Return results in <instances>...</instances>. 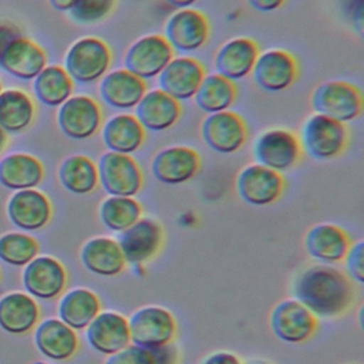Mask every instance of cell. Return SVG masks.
I'll list each match as a JSON object with an SVG mask.
<instances>
[{
  "label": "cell",
  "mask_w": 364,
  "mask_h": 364,
  "mask_svg": "<svg viewBox=\"0 0 364 364\" xmlns=\"http://www.w3.org/2000/svg\"><path fill=\"white\" fill-rule=\"evenodd\" d=\"M293 293L297 301L321 318L343 314L354 300V287L348 276L327 264L304 269L293 284Z\"/></svg>",
  "instance_id": "1"
},
{
  "label": "cell",
  "mask_w": 364,
  "mask_h": 364,
  "mask_svg": "<svg viewBox=\"0 0 364 364\" xmlns=\"http://www.w3.org/2000/svg\"><path fill=\"white\" fill-rule=\"evenodd\" d=\"M111 58L112 54L105 41L97 37H82L68 48L64 70L71 80L80 84H91L105 75Z\"/></svg>",
  "instance_id": "2"
},
{
  "label": "cell",
  "mask_w": 364,
  "mask_h": 364,
  "mask_svg": "<svg viewBox=\"0 0 364 364\" xmlns=\"http://www.w3.org/2000/svg\"><path fill=\"white\" fill-rule=\"evenodd\" d=\"M311 107L316 114L338 122H348L363 112V97L357 87L347 81L331 80L320 84L311 94Z\"/></svg>",
  "instance_id": "3"
},
{
  "label": "cell",
  "mask_w": 364,
  "mask_h": 364,
  "mask_svg": "<svg viewBox=\"0 0 364 364\" xmlns=\"http://www.w3.org/2000/svg\"><path fill=\"white\" fill-rule=\"evenodd\" d=\"M348 132L343 122L321 114L309 117L301 129V144L309 156L327 161L338 156L347 145Z\"/></svg>",
  "instance_id": "4"
},
{
  "label": "cell",
  "mask_w": 364,
  "mask_h": 364,
  "mask_svg": "<svg viewBox=\"0 0 364 364\" xmlns=\"http://www.w3.org/2000/svg\"><path fill=\"white\" fill-rule=\"evenodd\" d=\"M131 343L141 347H161L172 343L176 334L173 314L161 306H145L128 318Z\"/></svg>",
  "instance_id": "5"
},
{
  "label": "cell",
  "mask_w": 364,
  "mask_h": 364,
  "mask_svg": "<svg viewBox=\"0 0 364 364\" xmlns=\"http://www.w3.org/2000/svg\"><path fill=\"white\" fill-rule=\"evenodd\" d=\"M98 183L109 196H134L144 183V176L136 161L127 154L104 152L97 165Z\"/></svg>",
  "instance_id": "6"
},
{
  "label": "cell",
  "mask_w": 364,
  "mask_h": 364,
  "mask_svg": "<svg viewBox=\"0 0 364 364\" xmlns=\"http://www.w3.org/2000/svg\"><path fill=\"white\" fill-rule=\"evenodd\" d=\"M301 146L297 136L283 128L262 132L253 145V155L259 165L276 172L293 168L300 158Z\"/></svg>",
  "instance_id": "7"
},
{
  "label": "cell",
  "mask_w": 364,
  "mask_h": 364,
  "mask_svg": "<svg viewBox=\"0 0 364 364\" xmlns=\"http://www.w3.org/2000/svg\"><path fill=\"white\" fill-rule=\"evenodd\" d=\"M173 58V48L161 34H148L134 41L125 53L124 64L128 71L141 80H149Z\"/></svg>",
  "instance_id": "8"
},
{
  "label": "cell",
  "mask_w": 364,
  "mask_h": 364,
  "mask_svg": "<svg viewBox=\"0 0 364 364\" xmlns=\"http://www.w3.org/2000/svg\"><path fill=\"white\" fill-rule=\"evenodd\" d=\"M57 122L65 136L82 141L91 138L100 129L102 112L94 98L88 95H75L60 105Z\"/></svg>",
  "instance_id": "9"
},
{
  "label": "cell",
  "mask_w": 364,
  "mask_h": 364,
  "mask_svg": "<svg viewBox=\"0 0 364 364\" xmlns=\"http://www.w3.org/2000/svg\"><path fill=\"white\" fill-rule=\"evenodd\" d=\"M270 328L279 340L297 344L313 336L317 328V317L296 299H287L273 307Z\"/></svg>",
  "instance_id": "10"
},
{
  "label": "cell",
  "mask_w": 364,
  "mask_h": 364,
  "mask_svg": "<svg viewBox=\"0 0 364 364\" xmlns=\"http://www.w3.org/2000/svg\"><path fill=\"white\" fill-rule=\"evenodd\" d=\"M203 142L215 152L233 154L247 139V127L243 118L233 111L209 114L200 125Z\"/></svg>",
  "instance_id": "11"
},
{
  "label": "cell",
  "mask_w": 364,
  "mask_h": 364,
  "mask_svg": "<svg viewBox=\"0 0 364 364\" xmlns=\"http://www.w3.org/2000/svg\"><path fill=\"white\" fill-rule=\"evenodd\" d=\"M284 188L283 176L259 164L245 166L236 178V191L249 205L266 206L279 199Z\"/></svg>",
  "instance_id": "12"
},
{
  "label": "cell",
  "mask_w": 364,
  "mask_h": 364,
  "mask_svg": "<svg viewBox=\"0 0 364 364\" xmlns=\"http://www.w3.org/2000/svg\"><path fill=\"white\" fill-rule=\"evenodd\" d=\"M164 37L172 48L183 53L196 51L208 41V18L199 10L179 9L166 20Z\"/></svg>",
  "instance_id": "13"
},
{
  "label": "cell",
  "mask_w": 364,
  "mask_h": 364,
  "mask_svg": "<svg viewBox=\"0 0 364 364\" xmlns=\"http://www.w3.org/2000/svg\"><path fill=\"white\" fill-rule=\"evenodd\" d=\"M200 166L199 154L185 145L168 146L159 151L151 164L152 175L165 185H181L192 179Z\"/></svg>",
  "instance_id": "14"
},
{
  "label": "cell",
  "mask_w": 364,
  "mask_h": 364,
  "mask_svg": "<svg viewBox=\"0 0 364 364\" xmlns=\"http://www.w3.org/2000/svg\"><path fill=\"white\" fill-rule=\"evenodd\" d=\"M162 240V226L151 218H139L132 226L121 232L117 242L127 263L141 264L158 253Z\"/></svg>",
  "instance_id": "15"
},
{
  "label": "cell",
  "mask_w": 364,
  "mask_h": 364,
  "mask_svg": "<svg viewBox=\"0 0 364 364\" xmlns=\"http://www.w3.org/2000/svg\"><path fill=\"white\" fill-rule=\"evenodd\" d=\"M252 73L256 84L262 90L279 92L294 82L297 63L289 51L272 48L257 55Z\"/></svg>",
  "instance_id": "16"
},
{
  "label": "cell",
  "mask_w": 364,
  "mask_h": 364,
  "mask_svg": "<svg viewBox=\"0 0 364 364\" xmlns=\"http://www.w3.org/2000/svg\"><path fill=\"white\" fill-rule=\"evenodd\" d=\"M67 283L64 266L51 256H38L26 264L23 272V284L28 294L51 300L60 296Z\"/></svg>",
  "instance_id": "17"
},
{
  "label": "cell",
  "mask_w": 364,
  "mask_h": 364,
  "mask_svg": "<svg viewBox=\"0 0 364 364\" xmlns=\"http://www.w3.org/2000/svg\"><path fill=\"white\" fill-rule=\"evenodd\" d=\"M203 77L205 68L198 60L173 57L158 75L159 90L181 102L196 94Z\"/></svg>",
  "instance_id": "18"
},
{
  "label": "cell",
  "mask_w": 364,
  "mask_h": 364,
  "mask_svg": "<svg viewBox=\"0 0 364 364\" xmlns=\"http://www.w3.org/2000/svg\"><path fill=\"white\" fill-rule=\"evenodd\" d=\"M85 328L90 346L100 354L111 355L131 344L128 318L117 311H100Z\"/></svg>",
  "instance_id": "19"
},
{
  "label": "cell",
  "mask_w": 364,
  "mask_h": 364,
  "mask_svg": "<svg viewBox=\"0 0 364 364\" xmlns=\"http://www.w3.org/2000/svg\"><path fill=\"white\" fill-rule=\"evenodd\" d=\"M7 215L14 226L23 230H37L48 223L51 203L40 191H17L7 203Z\"/></svg>",
  "instance_id": "20"
},
{
  "label": "cell",
  "mask_w": 364,
  "mask_h": 364,
  "mask_svg": "<svg viewBox=\"0 0 364 364\" xmlns=\"http://www.w3.org/2000/svg\"><path fill=\"white\" fill-rule=\"evenodd\" d=\"M135 118L148 131H165L173 127L182 114L179 101L162 90H151L136 104Z\"/></svg>",
  "instance_id": "21"
},
{
  "label": "cell",
  "mask_w": 364,
  "mask_h": 364,
  "mask_svg": "<svg viewBox=\"0 0 364 364\" xmlns=\"http://www.w3.org/2000/svg\"><path fill=\"white\" fill-rule=\"evenodd\" d=\"M259 46L247 37H235L222 44L215 55L218 74L233 81L252 73L259 55Z\"/></svg>",
  "instance_id": "22"
},
{
  "label": "cell",
  "mask_w": 364,
  "mask_h": 364,
  "mask_svg": "<svg viewBox=\"0 0 364 364\" xmlns=\"http://www.w3.org/2000/svg\"><path fill=\"white\" fill-rule=\"evenodd\" d=\"M145 92V81L127 68H118L105 74L100 84L102 101L117 109L135 108Z\"/></svg>",
  "instance_id": "23"
},
{
  "label": "cell",
  "mask_w": 364,
  "mask_h": 364,
  "mask_svg": "<svg viewBox=\"0 0 364 364\" xmlns=\"http://www.w3.org/2000/svg\"><path fill=\"white\" fill-rule=\"evenodd\" d=\"M82 266L104 277H112L124 272L127 262L118 242L108 236H97L87 240L80 252Z\"/></svg>",
  "instance_id": "24"
},
{
  "label": "cell",
  "mask_w": 364,
  "mask_h": 364,
  "mask_svg": "<svg viewBox=\"0 0 364 364\" xmlns=\"http://www.w3.org/2000/svg\"><path fill=\"white\" fill-rule=\"evenodd\" d=\"M47 65L44 50L26 37L14 38L0 58V67L21 80H34Z\"/></svg>",
  "instance_id": "25"
},
{
  "label": "cell",
  "mask_w": 364,
  "mask_h": 364,
  "mask_svg": "<svg viewBox=\"0 0 364 364\" xmlns=\"http://www.w3.org/2000/svg\"><path fill=\"white\" fill-rule=\"evenodd\" d=\"M351 246L348 235L336 225L318 223L309 229L304 236L307 253L323 263L341 262Z\"/></svg>",
  "instance_id": "26"
},
{
  "label": "cell",
  "mask_w": 364,
  "mask_h": 364,
  "mask_svg": "<svg viewBox=\"0 0 364 364\" xmlns=\"http://www.w3.org/2000/svg\"><path fill=\"white\" fill-rule=\"evenodd\" d=\"M34 341L38 351L47 358L63 361L73 357L78 350L75 331L60 318H47L36 330Z\"/></svg>",
  "instance_id": "27"
},
{
  "label": "cell",
  "mask_w": 364,
  "mask_h": 364,
  "mask_svg": "<svg viewBox=\"0 0 364 364\" xmlns=\"http://www.w3.org/2000/svg\"><path fill=\"white\" fill-rule=\"evenodd\" d=\"M145 141V129L132 114H118L102 127V142L111 152L132 154Z\"/></svg>",
  "instance_id": "28"
},
{
  "label": "cell",
  "mask_w": 364,
  "mask_h": 364,
  "mask_svg": "<svg viewBox=\"0 0 364 364\" xmlns=\"http://www.w3.org/2000/svg\"><path fill=\"white\" fill-rule=\"evenodd\" d=\"M101 311L98 296L85 287L67 291L58 303V316L73 330H84Z\"/></svg>",
  "instance_id": "29"
},
{
  "label": "cell",
  "mask_w": 364,
  "mask_h": 364,
  "mask_svg": "<svg viewBox=\"0 0 364 364\" xmlns=\"http://www.w3.org/2000/svg\"><path fill=\"white\" fill-rule=\"evenodd\" d=\"M37 303L24 293H10L0 299V327L11 334H24L38 321Z\"/></svg>",
  "instance_id": "30"
},
{
  "label": "cell",
  "mask_w": 364,
  "mask_h": 364,
  "mask_svg": "<svg viewBox=\"0 0 364 364\" xmlns=\"http://www.w3.org/2000/svg\"><path fill=\"white\" fill-rule=\"evenodd\" d=\"M43 176L41 162L28 154H11L0 161V183L9 189H33Z\"/></svg>",
  "instance_id": "31"
},
{
  "label": "cell",
  "mask_w": 364,
  "mask_h": 364,
  "mask_svg": "<svg viewBox=\"0 0 364 364\" xmlns=\"http://www.w3.org/2000/svg\"><path fill=\"white\" fill-rule=\"evenodd\" d=\"M34 114V104L24 91L9 88L0 92V128L6 132H20L28 128Z\"/></svg>",
  "instance_id": "32"
},
{
  "label": "cell",
  "mask_w": 364,
  "mask_h": 364,
  "mask_svg": "<svg viewBox=\"0 0 364 364\" xmlns=\"http://www.w3.org/2000/svg\"><path fill=\"white\" fill-rule=\"evenodd\" d=\"M195 97L196 105L206 114L220 112L229 109L236 101L237 88L233 81L220 74L205 75Z\"/></svg>",
  "instance_id": "33"
},
{
  "label": "cell",
  "mask_w": 364,
  "mask_h": 364,
  "mask_svg": "<svg viewBox=\"0 0 364 364\" xmlns=\"http://www.w3.org/2000/svg\"><path fill=\"white\" fill-rule=\"evenodd\" d=\"M58 178L68 192L87 195L98 185L97 165L85 155H73L60 165Z\"/></svg>",
  "instance_id": "34"
},
{
  "label": "cell",
  "mask_w": 364,
  "mask_h": 364,
  "mask_svg": "<svg viewBox=\"0 0 364 364\" xmlns=\"http://www.w3.org/2000/svg\"><path fill=\"white\" fill-rule=\"evenodd\" d=\"M36 97L48 107H60L73 94V80L60 65H46L34 78Z\"/></svg>",
  "instance_id": "35"
},
{
  "label": "cell",
  "mask_w": 364,
  "mask_h": 364,
  "mask_svg": "<svg viewBox=\"0 0 364 364\" xmlns=\"http://www.w3.org/2000/svg\"><path fill=\"white\" fill-rule=\"evenodd\" d=\"M142 215V208L132 196H108L100 205V219L112 232H124Z\"/></svg>",
  "instance_id": "36"
},
{
  "label": "cell",
  "mask_w": 364,
  "mask_h": 364,
  "mask_svg": "<svg viewBox=\"0 0 364 364\" xmlns=\"http://www.w3.org/2000/svg\"><path fill=\"white\" fill-rule=\"evenodd\" d=\"M178 350L169 343L161 347H141L128 344L125 348L108 355L105 364H176Z\"/></svg>",
  "instance_id": "37"
},
{
  "label": "cell",
  "mask_w": 364,
  "mask_h": 364,
  "mask_svg": "<svg viewBox=\"0 0 364 364\" xmlns=\"http://www.w3.org/2000/svg\"><path fill=\"white\" fill-rule=\"evenodd\" d=\"M38 253L37 242L24 233H6L0 237V259L11 266H26Z\"/></svg>",
  "instance_id": "38"
},
{
  "label": "cell",
  "mask_w": 364,
  "mask_h": 364,
  "mask_svg": "<svg viewBox=\"0 0 364 364\" xmlns=\"http://www.w3.org/2000/svg\"><path fill=\"white\" fill-rule=\"evenodd\" d=\"M114 6L115 0H75L68 13L75 23L88 26L104 20Z\"/></svg>",
  "instance_id": "39"
},
{
  "label": "cell",
  "mask_w": 364,
  "mask_h": 364,
  "mask_svg": "<svg viewBox=\"0 0 364 364\" xmlns=\"http://www.w3.org/2000/svg\"><path fill=\"white\" fill-rule=\"evenodd\" d=\"M346 270L350 280H354L358 284L364 283V243L358 240L351 245L346 257Z\"/></svg>",
  "instance_id": "40"
},
{
  "label": "cell",
  "mask_w": 364,
  "mask_h": 364,
  "mask_svg": "<svg viewBox=\"0 0 364 364\" xmlns=\"http://www.w3.org/2000/svg\"><path fill=\"white\" fill-rule=\"evenodd\" d=\"M20 30L11 23H0V58L7 48V46L17 37H20Z\"/></svg>",
  "instance_id": "41"
},
{
  "label": "cell",
  "mask_w": 364,
  "mask_h": 364,
  "mask_svg": "<svg viewBox=\"0 0 364 364\" xmlns=\"http://www.w3.org/2000/svg\"><path fill=\"white\" fill-rule=\"evenodd\" d=\"M202 364H242V361L232 353L216 351L208 355Z\"/></svg>",
  "instance_id": "42"
},
{
  "label": "cell",
  "mask_w": 364,
  "mask_h": 364,
  "mask_svg": "<svg viewBox=\"0 0 364 364\" xmlns=\"http://www.w3.org/2000/svg\"><path fill=\"white\" fill-rule=\"evenodd\" d=\"M286 0H246V3L257 10V11H263V13H269V11H274L277 9H280L284 4Z\"/></svg>",
  "instance_id": "43"
},
{
  "label": "cell",
  "mask_w": 364,
  "mask_h": 364,
  "mask_svg": "<svg viewBox=\"0 0 364 364\" xmlns=\"http://www.w3.org/2000/svg\"><path fill=\"white\" fill-rule=\"evenodd\" d=\"M75 0H50V4L58 11H68Z\"/></svg>",
  "instance_id": "44"
},
{
  "label": "cell",
  "mask_w": 364,
  "mask_h": 364,
  "mask_svg": "<svg viewBox=\"0 0 364 364\" xmlns=\"http://www.w3.org/2000/svg\"><path fill=\"white\" fill-rule=\"evenodd\" d=\"M164 1L169 6H172V7H176V9H189L198 0H164Z\"/></svg>",
  "instance_id": "45"
},
{
  "label": "cell",
  "mask_w": 364,
  "mask_h": 364,
  "mask_svg": "<svg viewBox=\"0 0 364 364\" xmlns=\"http://www.w3.org/2000/svg\"><path fill=\"white\" fill-rule=\"evenodd\" d=\"M7 144V135H6V131L0 128V152L3 151V148L6 146Z\"/></svg>",
  "instance_id": "46"
},
{
  "label": "cell",
  "mask_w": 364,
  "mask_h": 364,
  "mask_svg": "<svg viewBox=\"0 0 364 364\" xmlns=\"http://www.w3.org/2000/svg\"><path fill=\"white\" fill-rule=\"evenodd\" d=\"M33 364H46V363H40V361H38V363H33Z\"/></svg>",
  "instance_id": "47"
},
{
  "label": "cell",
  "mask_w": 364,
  "mask_h": 364,
  "mask_svg": "<svg viewBox=\"0 0 364 364\" xmlns=\"http://www.w3.org/2000/svg\"><path fill=\"white\" fill-rule=\"evenodd\" d=\"M252 364H266V363H252Z\"/></svg>",
  "instance_id": "48"
},
{
  "label": "cell",
  "mask_w": 364,
  "mask_h": 364,
  "mask_svg": "<svg viewBox=\"0 0 364 364\" xmlns=\"http://www.w3.org/2000/svg\"><path fill=\"white\" fill-rule=\"evenodd\" d=\"M0 92H1V84H0Z\"/></svg>",
  "instance_id": "49"
}]
</instances>
